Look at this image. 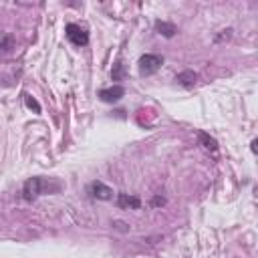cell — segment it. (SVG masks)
Wrapping results in <instances>:
<instances>
[{
  "mask_svg": "<svg viewBox=\"0 0 258 258\" xmlns=\"http://www.w3.org/2000/svg\"><path fill=\"white\" fill-rule=\"evenodd\" d=\"M196 81H198V73H194V71H181L175 77V83L181 85L183 89H191L196 85Z\"/></svg>",
  "mask_w": 258,
  "mask_h": 258,
  "instance_id": "obj_7",
  "label": "cell"
},
{
  "mask_svg": "<svg viewBox=\"0 0 258 258\" xmlns=\"http://www.w3.org/2000/svg\"><path fill=\"white\" fill-rule=\"evenodd\" d=\"M151 204H153V206H163V204H165V200L157 196V198H153V202H151Z\"/></svg>",
  "mask_w": 258,
  "mask_h": 258,
  "instance_id": "obj_14",
  "label": "cell"
},
{
  "mask_svg": "<svg viewBox=\"0 0 258 258\" xmlns=\"http://www.w3.org/2000/svg\"><path fill=\"white\" fill-rule=\"evenodd\" d=\"M24 103H26V107H28L30 111H34L36 115L40 113V105H38V101H36V99H32L30 95H24Z\"/></svg>",
  "mask_w": 258,
  "mask_h": 258,
  "instance_id": "obj_12",
  "label": "cell"
},
{
  "mask_svg": "<svg viewBox=\"0 0 258 258\" xmlns=\"http://www.w3.org/2000/svg\"><path fill=\"white\" fill-rule=\"evenodd\" d=\"M123 95H125V89L121 85H113V87H107V89L99 91V99L105 101V103H117Z\"/></svg>",
  "mask_w": 258,
  "mask_h": 258,
  "instance_id": "obj_5",
  "label": "cell"
},
{
  "mask_svg": "<svg viewBox=\"0 0 258 258\" xmlns=\"http://www.w3.org/2000/svg\"><path fill=\"white\" fill-rule=\"evenodd\" d=\"M117 208H121V210H139L141 200L137 196H129L125 191H119L117 194Z\"/></svg>",
  "mask_w": 258,
  "mask_h": 258,
  "instance_id": "obj_6",
  "label": "cell"
},
{
  "mask_svg": "<svg viewBox=\"0 0 258 258\" xmlns=\"http://www.w3.org/2000/svg\"><path fill=\"white\" fill-rule=\"evenodd\" d=\"M64 30H67V38H69L75 46H87V44H89V32H87L81 24L69 22Z\"/></svg>",
  "mask_w": 258,
  "mask_h": 258,
  "instance_id": "obj_3",
  "label": "cell"
},
{
  "mask_svg": "<svg viewBox=\"0 0 258 258\" xmlns=\"http://www.w3.org/2000/svg\"><path fill=\"white\" fill-rule=\"evenodd\" d=\"M139 73L143 75V77H149V75H153V73H157L159 69H161V64H163V56L161 54H151V52H147V54H141L139 56Z\"/></svg>",
  "mask_w": 258,
  "mask_h": 258,
  "instance_id": "obj_2",
  "label": "cell"
},
{
  "mask_svg": "<svg viewBox=\"0 0 258 258\" xmlns=\"http://www.w3.org/2000/svg\"><path fill=\"white\" fill-rule=\"evenodd\" d=\"M155 30H157L161 36H165V38H171V36H175V32H177V26H175L173 22L155 20Z\"/></svg>",
  "mask_w": 258,
  "mask_h": 258,
  "instance_id": "obj_8",
  "label": "cell"
},
{
  "mask_svg": "<svg viewBox=\"0 0 258 258\" xmlns=\"http://www.w3.org/2000/svg\"><path fill=\"white\" fill-rule=\"evenodd\" d=\"M87 194L95 200H111L113 198V189L109 185H105L103 181H91L87 185Z\"/></svg>",
  "mask_w": 258,
  "mask_h": 258,
  "instance_id": "obj_4",
  "label": "cell"
},
{
  "mask_svg": "<svg viewBox=\"0 0 258 258\" xmlns=\"http://www.w3.org/2000/svg\"><path fill=\"white\" fill-rule=\"evenodd\" d=\"M230 36H232V28H226V30H222V34H218V36H216V40H218V42H220V40H224V38L228 40Z\"/></svg>",
  "mask_w": 258,
  "mask_h": 258,
  "instance_id": "obj_13",
  "label": "cell"
},
{
  "mask_svg": "<svg viewBox=\"0 0 258 258\" xmlns=\"http://www.w3.org/2000/svg\"><path fill=\"white\" fill-rule=\"evenodd\" d=\"M58 183L56 181H50V179H46V177H28L26 181H24V185H22V198L24 200H28V202H32V200H36L38 196H42V194H50V191H58Z\"/></svg>",
  "mask_w": 258,
  "mask_h": 258,
  "instance_id": "obj_1",
  "label": "cell"
},
{
  "mask_svg": "<svg viewBox=\"0 0 258 258\" xmlns=\"http://www.w3.org/2000/svg\"><path fill=\"white\" fill-rule=\"evenodd\" d=\"M198 141H200V145H202L204 149H208V151H212V153L218 151V141H216L212 135H208L206 131H198Z\"/></svg>",
  "mask_w": 258,
  "mask_h": 258,
  "instance_id": "obj_9",
  "label": "cell"
},
{
  "mask_svg": "<svg viewBox=\"0 0 258 258\" xmlns=\"http://www.w3.org/2000/svg\"><path fill=\"white\" fill-rule=\"evenodd\" d=\"M123 77H125V64H123V60H117L113 64V69H111V79L113 81H121Z\"/></svg>",
  "mask_w": 258,
  "mask_h": 258,
  "instance_id": "obj_11",
  "label": "cell"
},
{
  "mask_svg": "<svg viewBox=\"0 0 258 258\" xmlns=\"http://www.w3.org/2000/svg\"><path fill=\"white\" fill-rule=\"evenodd\" d=\"M14 48V36L12 34H4L0 32V54H6Z\"/></svg>",
  "mask_w": 258,
  "mask_h": 258,
  "instance_id": "obj_10",
  "label": "cell"
}]
</instances>
